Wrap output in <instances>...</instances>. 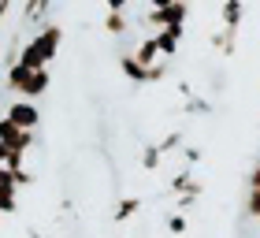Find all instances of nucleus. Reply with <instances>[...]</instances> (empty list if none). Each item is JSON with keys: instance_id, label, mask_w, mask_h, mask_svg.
<instances>
[{"instance_id": "1", "label": "nucleus", "mask_w": 260, "mask_h": 238, "mask_svg": "<svg viewBox=\"0 0 260 238\" xmlns=\"http://www.w3.org/2000/svg\"><path fill=\"white\" fill-rule=\"evenodd\" d=\"M60 45H63V30H60V22H45V26L34 34V38L22 45V49H19V64H22V67H30V71H41V67H49V60H56Z\"/></svg>"}, {"instance_id": "2", "label": "nucleus", "mask_w": 260, "mask_h": 238, "mask_svg": "<svg viewBox=\"0 0 260 238\" xmlns=\"http://www.w3.org/2000/svg\"><path fill=\"white\" fill-rule=\"evenodd\" d=\"M186 19H190V4H186V0H171L168 8H149V15H145V22L156 26V30H164V26H186Z\"/></svg>"}, {"instance_id": "3", "label": "nucleus", "mask_w": 260, "mask_h": 238, "mask_svg": "<svg viewBox=\"0 0 260 238\" xmlns=\"http://www.w3.org/2000/svg\"><path fill=\"white\" fill-rule=\"evenodd\" d=\"M8 119H11L15 127H22V130H38L41 112H38V104H34V101L19 97V101H11V104H8Z\"/></svg>"}, {"instance_id": "4", "label": "nucleus", "mask_w": 260, "mask_h": 238, "mask_svg": "<svg viewBox=\"0 0 260 238\" xmlns=\"http://www.w3.org/2000/svg\"><path fill=\"white\" fill-rule=\"evenodd\" d=\"M0 141H4L8 149L30 153V149H34V130H22V127H15V123H11V119L4 115V119H0Z\"/></svg>"}, {"instance_id": "5", "label": "nucleus", "mask_w": 260, "mask_h": 238, "mask_svg": "<svg viewBox=\"0 0 260 238\" xmlns=\"http://www.w3.org/2000/svg\"><path fill=\"white\" fill-rule=\"evenodd\" d=\"M182 30L186 26H164L160 34H152V41H156V49H160V60H175V52H179V45H182Z\"/></svg>"}, {"instance_id": "6", "label": "nucleus", "mask_w": 260, "mask_h": 238, "mask_svg": "<svg viewBox=\"0 0 260 238\" xmlns=\"http://www.w3.org/2000/svg\"><path fill=\"white\" fill-rule=\"evenodd\" d=\"M49 86H52V75H49V67H41V71H30V78H26V86H22V93H19V97L34 101V97H41V93H49Z\"/></svg>"}, {"instance_id": "7", "label": "nucleus", "mask_w": 260, "mask_h": 238, "mask_svg": "<svg viewBox=\"0 0 260 238\" xmlns=\"http://www.w3.org/2000/svg\"><path fill=\"white\" fill-rule=\"evenodd\" d=\"M219 19H223V26H227V30H238L242 19H245V4H242V0H223Z\"/></svg>"}, {"instance_id": "8", "label": "nucleus", "mask_w": 260, "mask_h": 238, "mask_svg": "<svg viewBox=\"0 0 260 238\" xmlns=\"http://www.w3.org/2000/svg\"><path fill=\"white\" fill-rule=\"evenodd\" d=\"M15 209H19V190H15V183H11V175H8V178H0V212L11 216Z\"/></svg>"}, {"instance_id": "9", "label": "nucleus", "mask_w": 260, "mask_h": 238, "mask_svg": "<svg viewBox=\"0 0 260 238\" xmlns=\"http://www.w3.org/2000/svg\"><path fill=\"white\" fill-rule=\"evenodd\" d=\"M208 41H212V49H219V56L231 60V56H234V45H238V30H227V26H223L219 34H212Z\"/></svg>"}, {"instance_id": "10", "label": "nucleus", "mask_w": 260, "mask_h": 238, "mask_svg": "<svg viewBox=\"0 0 260 238\" xmlns=\"http://www.w3.org/2000/svg\"><path fill=\"white\" fill-rule=\"evenodd\" d=\"M130 56H134L141 67H152V64H160V49H156V41H152V34H149V38L141 41V45H138V49L130 52Z\"/></svg>"}, {"instance_id": "11", "label": "nucleus", "mask_w": 260, "mask_h": 238, "mask_svg": "<svg viewBox=\"0 0 260 238\" xmlns=\"http://www.w3.org/2000/svg\"><path fill=\"white\" fill-rule=\"evenodd\" d=\"M171 190L175 194H205V183H197L193 171H179L171 178Z\"/></svg>"}, {"instance_id": "12", "label": "nucleus", "mask_w": 260, "mask_h": 238, "mask_svg": "<svg viewBox=\"0 0 260 238\" xmlns=\"http://www.w3.org/2000/svg\"><path fill=\"white\" fill-rule=\"evenodd\" d=\"M26 78H30V67H22V64H11V67H4V82H8V90L22 93Z\"/></svg>"}, {"instance_id": "13", "label": "nucleus", "mask_w": 260, "mask_h": 238, "mask_svg": "<svg viewBox=\"0 0 260 238\" xmlns=\"http://www.w3.org/2000/svg\"><path fill=\"white\" fill-rule=\"evenodd\" d=\"M138 212H141V197H123L119 205H115L112 220H115V223H126V220H134Z\"/></svg>"}, {"instance_id": "14", "label": "nucleus", "mask_w": 260, "mask_h": 238, "mask_svg": "<svg viewBox=\"0 0 260 238\" xmlns=\"http://www.w3.org/2000/svg\"><path fill=\"white\" fill-rule=\"evenodd\" d=\"M45 11H49V0H26V4H22V26H26V22H38Z\"/></svg>"}, {"instance_id": "15", "label": "nucleus", "mask_w": 260, "mask_h": 238, "mask_svg": "<svg viewBox=\"0 0 260 238\" xmlns=\"http://www.w3.org/2000/svg\"><path fill=\"white\" fill-rule=\"evenodd\" d=\"M126 26H130V22H126L123 11H108V15H104V30L115 34V38H119V34H126Z\"/></svg>"}, {"instance_id": "16", "label": "nucleus", "mask_w": 260, "mask_h": 238, "mask_svg": "<svg viewBox=\"0 0 260 238\" xmlns=\"http://www.w3.org/2000/svg\"><path fill=\"white\" fill-rule=\"evenodd\" d=\"M160 160H164L160 145H145V153H141V168H145V171H156V168H160Z\"/></svg>"}, {"instance_id": "17", "label": "nucleus", "mask_w": 260, "mask_h": 238, "mask_svg": "<svg viewBox=\"0 0 260 238\" xmlns=\"http://www.w3.org/2000/svg\"><path fill=\"white\" fill-rule=\"evenodd\" d=\"M8 175H11V183H15V190H22V186H34V171H30V168H11Z\"/></svg>"}, {"instance_id": "18", "label": "nucleus", "mask_w": 260, "mask_h": 238, "mask_svg": "<svg viewBox=\"0 0 260 238\" xmlns=\"http://www.w3.org/2000/svg\"><path fill=\"white\" fill-rule=\"evenodd\" d=\"M197 197H201V194H179V197H175V212H182V216H186V212H193Z\"/></svg>"}, {"instance_id": "19", "label": "nucleus", "mask_w": 260, "mask_h": 238, "mask_svg": "<svg viewBox=\"0 0 260 238\" xmlns=\"http://www.w3.org/2000/svg\"><path fill=\"white\" fill-rule=\"evenodd\" d=\"M186 112L190 115H201V112H212V104L205 97H186Z\"/></svg>"}, {"instance_id": "20", "label": "nucleus", "mask_w": 260, "mask_h": 238, "mask_svg": "<svg viewBox=\"0 0 260 238\" xmlns=\"http://www.w3.org/2000/svg\"><path fill=\"white\" fill-rule=\"evenodd\" d=\"M179 145H182V130H175V134L160 141V153H179Z\"/></svg>"}, {"instance_id": "21", "label": "nucleus", "mask_w": 260, "mask_h": 238, "mask_svg": "<svg viewBox=\"0 0 260 238\" xmlns=\"http://www.w3.org/2000/svg\"><path fill=\"white\" fill-rule=\"evenodd\" d=\"M168 231L171 234H186V216H182V212H171V216H168Z\"/></svg>"}, {"instance_id": "22", "label": "nucleus", "mask_w": 260, "mask_h": 238, "mask_svg": "<svg viewBox=\"0 0 260 238\" xmlns=\"http://www.w3.org/2000/svg\"><path fill=\"white\" fill-rule=\"evenodd\" d=\"M182 157H186V164H197L201 160V149H193V145H186V149H179Z\"/></svg>"}, {"instance_id": "23", "label": "nucleus", "mask_w": 260, "mask_h": 238, "mask_svg": "<svg viewBox=\"0 0 260 238\" xmlns=\"http://www.w3.org/2000/svg\"><path fill=\"white\" fill-rule=\"evenodd\" d=\"M104 4H108V11H123L130 0H104Z\"/></svg>"}, {"instance_id": "24", "label": "nucleus", "mask_w": 260, "mask_h": 238, "mask_svg": "<svg viewBox=\"0 0 260 238\" xmlns=\"http://www.w3.org/2000/svg\"><path fill=\"white\" fill-rule=\"evenodd\" d=\"M249 190H260V164H256L253 175H249Z\"/></svg>"}, {"instance_id": "25", "label": "nucleus", "mask_w": 260, "mask_h": 238, "mask_svg": "<svg viewBox=\"0 0 260 238\" xmlns=\"http://www.w3.org/2000/svg\"><path fill=\"white\" fill-rule=\"evenodd\" d=\"M8 11H11V0H0V22L8 19Z\"/></svg>"}, {"instance_id": "26", "label": "nucleus", "mask_w": 260, "mask_h": 238, "mask_svg": "<svg viewBox=\"0 0 260 238\" xmlns=\"http://www.w3.org/2000/svg\"><path fill=\"white\" fill-rule=\"evenodd\" d=\"M8 153H11V149L4 145V141H0V168H4V164H8Z\"/></svg>"}, {"instance_id": "27", "label": "nucleus", "mask_w": 260, "mask_h": 238, "mask_svg": "<svg viewBox=\"0 0 260 238\" xmlns=\"http://www.w3.org/2000/svg\"><path fill=\"white\" fill-rule=\"evenodd\" d=\"M171 0H149V8H168Z\"/></svg>"}, {"instance_id": "28", "label": "nucleus", "mask_w": 260, "mask_h": 238, "mask_svg": "<svg viewBox=\"0 0 260 238\" xmlns=\"http://www.w3.org/2000/svg\"><path fill=\"white\" fill-rule=\"evenodd\" d=\"M0 223H4V212H0Z\"/></svg>"}]
</instances>
